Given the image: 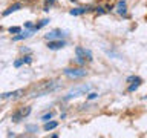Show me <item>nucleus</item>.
Segmentation results:
<instances>
[{"instance_id": "f3484780", "label": "nucleus", "mask_w": 147, "mask_h": 138, "mask_svg": "<svg viewBox=\"0 0 147 138\" xmlns=\"http://www.w3.org/2000/svg\"><path fill=\"white\" fill-rule=\"evenodd\" d=\"M52 115H54L52 112H48V114H45L43 117H41V120H43V121H49V120L52 118Z\"/></svg>"}, {"instance_id": "a211bd4d", "label": "nucleus", "mask_w": 147, "mask_h": 138, "mask_svg": "<svg viewBox=\"0 0 147 138\" xmlns=\"http://www.w3.org/2000/svg\"><path fill=\"white\" fill-rule=\"evenodd\" d=\"M95 98H98V94H96V92H89V94H87V100H95Z\"/></svg>"}, {"instance_id": "5701e85b", "label": "nucleus", "mask_w": 147, "mask_h": 138, "mask_svg": "<svg viewBox=\"0 0 147 138\" xmlns=\"http://www.w3.org/2000/svg\"><path fill=\"white\" fill-rule=\"evenodd\" d=\"M136 80H140V77L132 75V77H129V78H127V83H130V81H136Z\"/></svg>"}, {"instance_id": "f257e3e1", "label": "nucleus", "mask_w": 147, "mask_h": 138, "mask_svg": "<svg viewBox=\"0 0 147 138\" xmlns=\"http://www.w3.org/2000/svg\"><path fill=\"white\" fill-rule=\"evenodd\" d=\"M57 89V83L55 81H48V83H45L41 87H38V89H35L34 92H32V98H37V97H43L46 94H49V92H52Z\"/></svg>"}, {"instance_id": "f03ea898", "label": "nucleus", "mask_w": 147, "mask_h": 138, "mask_svg": "<svg viewBox=\"0 0 147 138\" xmlns=\"http://www.w3.org/2000/svg\"><path fill=\"white\" fill-rule=\"evenodd\" d=\"M63 74L66 77L69 78H72V80H77V78H83V77H86V71L83 68H66L63 71Z\"/></svg>"}, {"instance_id": "b1692460", "label": "nucleus", "mask_w": 147, "mask_h": 138, "mask_svg": "<svg viewBox=\"0 0 147 138\" xmlns=\"http://www.w3.org/2000/svg\"><path fill=\"white\" fill-rule=\"evenodd\" d=\"M22 64H23V60H17V62H14V66H16V68H20Z\"/></svg>"}, {"instance_id": "423d86ee", "label": "nucleus", "mask_w": 147, "mask_h": 138, "mask_svg": "<svg viewBox=\"0 0 147 138\" xmlns=\"http://www.w3.org/2000/svg\"><path fill=\"white\" fill-rule=\"evenodd\" d=\"M66 46V40L60 39V40H49L48 41V48L51 51H57V49H61Z\"/></svg>"}, {"instance_id": "4468645a", "label": "nucleus", "mask_w": 147, "mask_h": 138, "mask_svg": "<svg viewBox=\"0 0 147 138\" xmlns=\"http://www.w3.org/2000/svg\"><path fill=\"white\" fill-rule=\"evenodd\" d=\"M57 126H58L57 121H46V124L43 126V129H45V131H52V129H55Z\"/></svg>"}, {"instance_id": "4be33fe9", "label": "nucleus", "mask_w": 147, "mask_h": 138, "mask_svg": "<svg viewBox=\"0 0 147 138\" xmlns=\"http://www.w3.org/2000/svg\"><path fill=\"white\" fill-rule=\"evenodd\" d=\"M25 28H26V29H34V25H32V22H26Z\"/></svg>"}, {"instance_id": "393cba45", "label": "nucleus", "mask_w": 147, "mask_h": 138, "mask_svg": "<svg viewBox=\"0 0 147 138\" xmlns=\"http://www.w3.org/2000/svg\"><path fill=\"white\" fill-rule=\"evenodd\" d=\"M26 129H28V131H38V129H37V126H28Z\"/></svg>"}, {"instance_id": "dca6fc26", "label": "nucleus", "mask_w": 147, "mask_h": 138, "mask_svg": "<svg viewBox=\"0 0 147 138\" xmlns=\"http://www.w3.org/2000/svg\"><path fill=\"white\" fill-rule=\"evenodd\" d=\"M8 31L11 32V34H18V32H22V28L20 26H11Z\"/></svg>"}, {"instance_id": "6ab92c4d", "label": "nucleus", "mask_w": 147, "mask_h": 138, "mask_svg": "<svg viewBox=\"0 0 147 138\" xmlns=\"http://www.w3.org/2000/svg\"><path fill=\"white\" fill-rule=\"evenodd\" d=\"M54 2H55V0H46V3H45V11H49V6H52Z\"/></svg>"}, {"instance_id": "bb28decb", "label": "nucleus", "mask_w": 147, "mask_h": 138, "mask_svg": "<svg viewBox=\"0 0 147 138\" xmlns=\"http://www.w3.org/2000/svg\"><path fill=\"white\" fill-rule=\"evenodd\" d=\"M144 98H147V95H146V97H144Z\"/></svg>"}, {"instance_id": "a878e982", "label": "nucleus", "mask_w": 147, "mask_h": 138, "mask_svg": "<svg viewBox=\"0 0 147 138\" xmlns=\"http://www.w3.org/2000/svg\"><path fill=\"white\" fill-rule=\"evenodd\" d=\"M71 2H75V0H71Z\"/></svg>"}, {"instance_id": "20e7f679", "label": "nucleus", "mask_w": 147, "mask_h": 138, "mask_svg": "<svg viewBox=\"0 0 147 138\" xmlns=\"http://www.w3.org/2000/svg\"><path fill=\"white\" fill-rule=\"evenodd\" d=\"M75 54H77V57L84 58L86 62H92V51L90 49H84V48H81V46H77Z\"/></svg>"}, {"instance_id": "7ed1b4c3", "label": "nucleus", "mask_w": 147, "mask_h": 138, "mask_svg": "<svg viewBox=\"0 0 147 138\" xmlns=\"http://www.w3.org/2000/svg\"><path fill=\"white\" fill-rule=\"evenodd\" d=\"M90 91V86L89 85H83V86H78L75 89L69 91V94L64 97V100H71V98H75V97H80V95H84Z\"/></svg>"}, {"instance_id": "6e6552de", "label": "nucleus", "mask_w": 147, "mask_h": 138, "mask_svg": "<svg viewBox=\"0 0 147 138\" xmlns=\"http://www.w3.org/2000/svg\"><path fill=\"white\" fill-rule=\"evenodd\" d=\"M89 9H90V6H78V8L71 9V11H69V14H71V16H83V14L87 12Z\"/></svg>"}, {"instance_id": "412c9836", "label": "nucleus", "mask_w": 147, "mask_h": 138, "mask_svg": "<svg viewBox=\"0 0 147 138\" xmlns=\"http://www.w3.org/2000/svg\"><path fill=\"white\" fill-rule=\"evenodd\" d=\"M95 12L98 14V16H103V14L106 12V9H104V8H96V9H95Z\"/></svg>"}, {"instance_id": "ddd939ff", "label": "nucleus", "mask_w": 147, "mask_h": 138, "mask_svg": "<svg viewBox=\"0 0 147 138\" xmlns=\"http://www.w3.org/2000/svg\"><path fill=\"white\" fill-rule=\"evenodd\" d=\"M51 20H49V18H43V20H41L40 23H37V25H34V29H32V31H38V29H41V28H43V26H46V25H48V23H49Z\"/></svg>"}, {"instance_id": "2eb2a0df", "label": "nucleus", "mask_w": 147, "mask_h": 138, "mask_svg": "<svg viewBox=\"0 0 147 138\" xmlns=\"http://www.w3.org/2000/svg\"><path fill=\"white\" fill-rule=\"evenodd\" d=\"M141 81H142L141 78H140V80H136L135 83H133V85H130V86H129V89H127V91H129V92H135V91L138 89V87L141 86Z\"/></svg>"}, {"instance_id": "9b49d317", "label": "nucleus", "mask_w": 147, "mask_h": 138, "mask_svg": "<svg viewBox=\"0 0 147 138\" xmlns=\"http://www.w3.org/2000/svg\"><path fill=\"white\" fill-rule=\"evenodd\" d=\"M23 8V5L22 3H14L12 6H9L6 11H3V16L6 17V16H9V14H12V12H16V11H18V9H22Z\"/></svg>"}, {"instance_id": "9d476101", "label": "nucleus", "mask_w": 147, "mask_h": 138, "mask_svg": "<svg viewBox=\"0 0 147 138\" xmlns=\"http://www.w3.org/2000/svg\"><path fill=\"white\" fill-rule=\"evenodd\" d=\"M117 12L119 16H124L127 12V5H126V0H119L118 5H117Z\"/></svg>"}, {"instance_id": "39448f33", "label": "nucleus", "mask_w": 147, "mask_h": 138, "mask_svg": "<svg viewBox=\"0 0 147 138\" xmlns=\"http://www.w3.org/2000/svg\"><path fill=\"white\" fill-rule=\"evenodd\" d=\"M66 35V32H63L61 29H54V31H51L48 32V34H45V39L46 40H60V39H63V37Z\"/></svg>"}, {"instance_id": "aec40b11", "label": "nucleus", "mask_w": 147, "mask_h": 138, "mask_svg": "<svg viewBox=\"0 0 147 138\" xmlns=\"http://www.w3.org/2000/svg\"><path fill=\"white\" fill-rule=\"evenodd\" d=\"M22 60H23V64H25V63L28 64V63H31V62H32V58L29 57V55H25V57H23Z\"/></svg>"}, {"instance_id": "f8f14e48", "label": "nucleus", "mask_w": 147, "mask_h": 138, "mask_svg": "<svg viewBox=\"0 0 147 138\" xmlns=\"http://www.w3.org/2000/svg\"><path fill=\"white\" fill-rule=\"evenodd\" d=\"M25 118V115H23V112H22V109H18V110H16V112L12 114V117H11V120L14 123H18L20 120H23Z\"/></svg>"}, {"instance_id": "1a4fd4ad", "label": "nucleus", "mask_w": 147, "mask_h": 138, "mask_svg": "<svg viewBox=\"0 0 147 138\" xmlns=\"http://www.w3.org/2000/svg\"><path fill=\"white\" fill-rule=\"evenodd\" d=\"M32 29H28V31H25V32H18V35H14L12 37V41H20V40H25V39H28V37H31L32 35Z\"/></svg>"}, {"instance_id": "0eeeda50", "label": "nucleus", "mask_w": 147, "mask_h": 138, "mask_svg": "<svg viewBox=\"0 0 147 138\" xmlns=\"http://www.w3.org/2000/svg\"><path fill=\"white\" fill-rule=\"evenodd\" d=\"M25 95V91L23 89H17V91H12V92H5V94H0V98H20V97Z\"/></svg>"}]
</instances>
